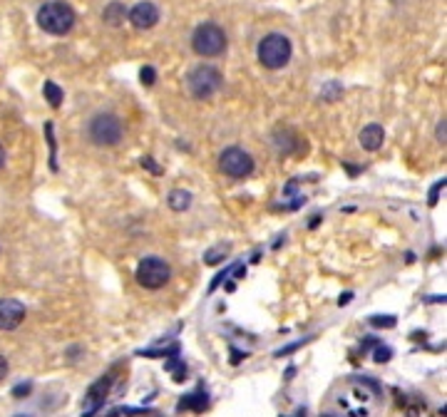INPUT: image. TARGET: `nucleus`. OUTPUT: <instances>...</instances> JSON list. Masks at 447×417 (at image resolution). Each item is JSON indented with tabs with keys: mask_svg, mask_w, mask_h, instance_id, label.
<instances>
[{
	"mask_svg": "<svg viewBox=\"0 0 447 417\" xmlns=\"http://www.w3.org/2000/svg\"><path fill=\"white\" fill-rule=\"evenodd\" d=\"M37 25L50 35H65L75 25V10L62 0H50L37 10Z\"/></svg>",
	"mask_w": 447,
	"mask_h": 417,
	"instance_id": "nucleus-1",
	"label": "nucleus"
},
{
	"mask_svg": "<svg viewBox=\"0 0 447 417\" xmlns=\"http://www.w3.org/2000/svg\"><path fill=\"white\" fill-rule=\"evenodd\" d=\"M291 60V40L286 35L271 33L258 42V62L268 70H281Z\"/></svg>",
	"mask_w": 447,
	"mask_h": 417,
	"instance_id": "nucleus-2",
	"label": "nucleus"
},
{
	"mask_svg": "<svg viewBox=\"0 0 447 417\" xmlns=\"http://www.w3.org/2000/svg\"><path fill=\"white\" fill-rule=\"evenodd\" d=\"M191 48L202 57H216L227 50V33L216 23H204L191 35Z\"/></svg>",
	"mask_w": 447,
	"mask_h": 417,
	"instance_id": "nucleus-3",
	"label": "nucleus"
},
{
	"mask_svg": "<svg viewBox=\"0 0 447 417\" xmlns=\"http://www.w3.org/2000/svg\"><path fill=\"white\" fill-rule=\"evenodd\" d=\"M87 132H89V139H92L97 147H114V144H119V139H122L125 127H122V119L119 117H114V114H109V112H102L89 119Z\"/></svg>",
	"mask_w": 447,
	"mask_h": 417,
	"instance_id": "nucleus-4",
	"label": "nucleus"
},
{
	"mask_svg": "<svg viewBox=\"0 0 447 417\" xmlns=\"http://www.w3.org/2000/svg\"><path fill=\"white\" fill-rule=\"evenodd\" d=\"M134 278L142 288L149 291H157V288H164L172 278V268L164 258L159 256H147L139 261L137 271H134Z\"/></svg>",
	"mask_w": 447,
	"mask_h": 417,
	"instance_id": "nucleus-5",
	"label": "nucleus"
},
{
	"mask_svg": "<svg viewBox=\"0 0 447 417\" xmlns=\"http://www.w3.org/2000/svg\"><path fill=\"white\" fill-rule=\"evenodd\" d=\"M224 85V78H221V72L211 65H199L189 72V78H186V87L189 92L197 100H209V97H214L216 92L221 89Z\"/></svg>",
	"mask_w": 447,
	"mask_h": 417,
	"instance_id": "nucleus-6",
	"label": "nucleus"
},
{
	"mask_svg": "<svg viewBox=\"0 0 447 417\" xmlns=\"http://www.w3.org/2000/svg\"><path fill=\"white\" fill-rule=\"evenodd\" d=\"M219 169L231 179H246L254 172V157L241 147H229L221 152Z\"/></svg>",
	"mask_w": 447,
	"mask_h": 417,
	"instance_id": "nucleus-7",
	"label": "nucleus"
},
{
	"mask_svg": "<svg viewBox=\"0 0 447 417\" xmlns=\"http://www.w3.org/2000/svg\"><path fill=\"white\" fill-rule=\"evenodd\" d=\"M340 407L351 417H365L373 407V398L365 393L363 387H351L346 395H340Z\"/></svg>",
	"mask_w": 447,
	"mask_h": 417,
	"instance_id": "nucleus-8",
	"label": "nucleus"
},
{
	"mask_svg": "<svg viewBox=\"0 0 447 417\" xmlns=\"http://www.w3.org/2000/svg\"><path fill=\"white\" fill-rule=\"evenodd\" d=\"M25 321V305L15 298L0 301V330H15Z\"/></svg>",
	"mask_w": 447,
	"mask_h": 417,
	"instance_id": "nucleus-9",
	"label": "nucleus"
},
{
	"mask_svg": "<svg viewBox=\"0 0 447 417\" xmlns=\"http://www.w3.org/2000/svg\"><path fill=\"white\" fill-rule=\"evenodd\" d=\"M127 15H130V23L134 25V28H139V30L155 28L157 20H159V10H157V6H155V3H149V0L137 3V6L127 12Z\"/></svg>",
	"mask_w": 447,
	"mask_h": 417,
	"instance_id": "nucleus-10",
	"label": "nucleus"
},
{
	"mask_svg": "<svg viewBox=\"0 0 447 417\" xmlns=\"http://www.w3.org/2000/svg\"><path fill=\"white\" fill-rule=\"evenodd\" d=\"M360 147L368 149V152H378L385 142V132H383L380 125H368L360 130Z\"/></svg>",
	"mask_w": 447,
	"mask_h": 417,
	"instance_id": "nucleus-11",
	"label": "nucleus"
},
{
	"mask_svg": "<svg viewBox=\"0 0 447 417\" xmlns=\"http://www.w3.org/2000/svg\"><path fill=\"white\" fill-rule=\"evenodd\" d=\"M167 204L172 211H186V208L191 206V194L184 189H174L172 194H169Z\"/></svg>",
	"mask_w": 447,
	"mask_h": 417,
	"instance_id": "nucleus-12",
	"label": "nucleus"
},
{
	"mask_svg": "<svg viewBox=\"0 0 447 417\" xmlns=\"http://www.w3.org/2000/svg\"><path fill=\"white\" fill-rule=\"evenodd\" d=\"M107 387H109V378H102V380L97 382V385L92 387V390H89L87 400H85V402H87V412H92L97 405H100V400L105 398V393H107Z\"/></svg>",
	"mask_w": 447,
	"mask_h": 417,
	"instance_id": "nucleus-13",
	"label": "nucleus"
},
{
	"mask_svg": "<svg viewBox=\"0 0 447 417\" xmlns=\"http://www.w3.org/2000/svg\"><path fill=\"white\" fill-rule=\"evenodd\" d=\"M42 95H45V100H48L53 107H60V105H62V89H60L55 82H45Z\"/></svg>",
	"mask_w": 447,
	"mask_h": 417,
	"instance_id": "nucleus-14",
	"label": "nucleus"
},
{
	"mask_svg": "<svg viewBox=\"0 0 447 417\" xmlns=\"http://www.w3.org/2000/svg\"><path fill=\"white\" fill-rule=\"evenodd\" d=\"M122 20H125V6H122V3H112V6L105 10V23L119 25Z\"/></svg>",
	"mask_w": 447,
	"mask_h": 417,
	"instance_id": "nucleus-15",
	"label": "nucleus"
},
{
	"mask_svg": "<svg viewBox=\"0 0 447 417\" xmlns=\"http://www.w3.org/2000/svg\"><path fill=\"white\" fill-rule=\"evenodd\" d=\"M229 251H231V249H229V246H224V244H221V246H216V249L207 251V256H204V261H207V263H216L221 256H227Z\"/></svg>",
	"mask_w": 447,
	"mask_h": 417,
	"instance_id": "nucleus-16",
	"label": "nucleus"
},
{
	"mask_svg": "<svg viewBox=\"0 0 447 417\" xmlns=\"http://www.w3.org/2000/svg\"><path fill=\"white\" fill-rule=\"evenodd\" d=\"M370 323H373V326H378V328H380V326L393 328V326H395V318H393V316H385V318H383V316H376V318H370Z\"/></svg>",
	"mask_w": 447,
	"mask_h": 417,
	"instance_id": "nucleus-17",
	"label": "nucleus"
},
{
	"mask_svg": "<svg viewBox=\"0 0 447 417\" xmlns=\"http://www.w3.org/2000/svg\"><path fill=\"white\" fill-rule=\"evenodd\" d=\"M139 78H142V82H144V85H155V80H157L155 67H144L142 75H139Z\"/></svg>",
	"mask_w": 447,
	"mask_h": 417,
	"instance_id": "nucleus-18",
	"label": "nucleus"
},
{
	"mask_svg": "<svg viewBox=\"0 0 447 417\" xmlns=\"http://www.w3.org/2000/svg\"><path fill=\"white\" fill-rule=\"evenodd\" d=\"M445 125H447V122H445V117H442L440 122H437V130H435V137H437V142H440V144H445V137H447Z\"/></svg>",
	"mask_w": 447,
	"mask_h": 417,
	"instance_id": "nucleus-19",
	"label": "nucleus"
},
{
	"mask_svg": "<svg viewBox=\"0 0 447 417\" xmlns=\"http://www.w3.org/2000/svg\"><path fill=\"white\" fill-rule=\"evenodd\" d=\"M376 360H378V363H385V360H390V348H378Z\"/></svg>",
	"mask_w": 447,
	"mask_h": 417,
	"instance_id": "nucleus-20",
	"label": "nucleus"
},
{
	"mask_svg": "<svg viewBox=\"0 0 447 417\" xmlns=\"http://www.w3.org/2000/svg\"><path fill=\"white\" fill-rule=\"evenodd\" d=\"M28 393H30V385H18L15 390H12V395H15V398H20V395H28Z\"/></svg>",
	"mask_w": 447,
	"mask_h": 417,
	"instance_id": "nucleus-21",
	"label": "nucleus"
},
{
	"mask_svg": "<svg viewBox=\"0 0 447 417\" xmlns=\"http://www.w3.org/2000/svg\"><path fill=\"white\" fill-rule=\"evenodd\" d=\"M8 375V360L3 355H0V380H3V378Z\"/></svg>",
	"mask_w": 447,
	"mask_h": 417,
	"instance_id": "nucleus-22",
	"label": "nucleus"
},
{
	"mask_svg": "<svg viewBox=\"0 0 447 417\" xmlns=\"http://www.w3.org/2000/svg\"><path fill=\"white\" fill-rule=\"evenodd\" d=\"M142 167H147V169H152L155 174H159V169L155 167V159H142Z\"/></svg>",
	"mask_w": 447,
	"mask_h": 417,
	"instance_id": "nucleus-23",
	"label": "nucleus"
},
{
	"mask_svg": "<svg viewBox=\"0 0 447 417\" xmlns=\"http://www.w3.org/2000/svg\"><path fill=\"white\" fill-rule=\"evenodd\" d=\"M6 164V149H3V144H0V167Z\"/></svg>",
	"mask_w": 447,
	"mask_h": 417,
	"instance_id": "nucleus-24",
	"label": "nucleus"
},
{
	"mask_svg": "<svg viewBox=\"0 0 447 417\" xmlns=\"http://www.w3.org/2000/svg\"><path fill=\"white\" fill-rule=\"evenodd\" d=\"M348 301H351V293H346V296H340V305H346Z\"/></svg>",
	"mask_w": 447,
	"mask_h": 417,
	"instance_id": "nucleus-25",
	"label": "nucleus"
},
{
	"mask_svg": "<svg viewBox=\"0 0 447 417\" xmlns=\"http://www.w3.org/2000/svg\"><path fill=\"white\" fill-rule=\"evenodd\" d=\"M15 417H28V415H15Z\"/></svg>",
	"mask_w": 447,
	"mask_h": 417,
	"instance_id": "nucleus-26",
	"label": "nucleus"
},
{
	"mask_svg": "<svg viewBox=\"0 0 447 417\" xmlns=\"http://www.w3.org/2000/svg\"><path fill=\"white\" fill-rule=\"evenodd\" d=\"M326 417H333V415H326Z\"/></svg>",
	"mask_w": 447,
	"mask_h": 417,
	"instance_id": "nucleus-27",
	"label": "nucleus"
}]
</instances>
